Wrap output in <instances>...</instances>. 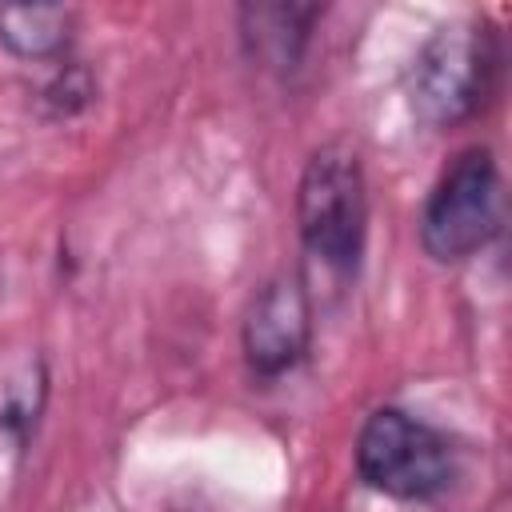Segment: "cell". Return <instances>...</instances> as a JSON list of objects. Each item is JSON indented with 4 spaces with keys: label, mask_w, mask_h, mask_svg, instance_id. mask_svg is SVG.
I'll use <instances>...</instances> for the list:
<instances>
[{
    "label": "cell",
    "mask_w": 512,
    "mask_h": 512,
    "mask_svg": "<svg viewBox=\"0 0 512 512\" xmlns=\"http://www.w3.org/2000/svg\"><path fill=\"white\" fill-rule=\"evenodd\" d=\"M356 472L392 500H432L456 480V448L432 424L400 408H376L356 436Z\"/></svg>",
    "instance_id": "obj_4"
},
{
    "label": "cell",
    "mask_w": 512,
    "mask_h": 512,
    "mask_svg": "<svg viewBox=\"0 0 512 512\" xmlns=\"http://www.w3.org/2000/svg\"><path fill=\"white\" fill-rule=\"evenodd\" d=\"M44 396H48V372L40 352L20 344L0 348V436L20 444L36 428Z\"/></svg>",
    "instance_id": "obj_8"
},
{
    "label": "cell",
    "mask_w": 512,
    "mask_h": 512,
    "mask_svg": "<svg viewBox=\"0 0 512 512\" xmlns=\"http://www.w3.org/2000/svg\"><path fill=\"white\" fill-rule=\"evenodd\" d=\"M92 76L80 68V64H64L60 72H56V80L44 88V100L52 104V112L56 116H72V112H80L88 100H92Z\"/></svg>",
    "instance_id": "obj_9"
},
{
    "label": "cell",
    "mask_w": 512,
    "mask_h": 512,
    "mask_svg": "<svg viewBox=\"0 0 512 512\" xmlns=\"http://www.w3.org/2000/svg\"><path fill=\"white\" fill-rule=\"evenodd\" d=\"M500 68L504 52L488 20H448L412 56L408 104L428 128H460L496 100Z\"/></svg>",
    "instance_id": "obj_1"
},
{
    "label": "cell",
    "mask_w": 512,
    "mask_h": 512,
    "mask_svg": "<svg viewBox=\"0 0 512 512\" xmlns=\"http://www.w3.org/2000/svg\"><path fill=\"white\" fill-rule=\"evenodd\" d=\"M504 228V180L492 148H464L420 212V244L436 264H460L488 248Z\"/></svg>",
    "instance_id": "obj_3"
},
{
    "label": "cell",
    "mask_w": 512,
    "mask_h": 512,
    "mask_svg": "<svg viewBox=\"0 0 512 512\" xmlns=\"http://www.w3.org/2000/svg\"><path fill=\"white\" fill-rule=\"evenodd\" d=\"M236 16H240V44L248 60L260 64L264 72L288 76L300 68L324 8L296 4V0H256V4H240Z\"/></svg>",
    "instance_id": "obj_6"
},
{
    "label": "cell",
    "mask_w": 512,
    "mask_h": 512,
    "mask_svg": "<svg viewBox=\"0 0 512 512\" xmlns=\"http://www.w3.org/2000/svg\"><path fill=\"white\" fill-rule=\"evenodd\" d=\"M296 228L300 244L336 280L356 276L368 236V184L360 152L344 140L320 144L296 188Z\"/></svg>",
    "instance_id": "obj_2"
},
{
    "label": "cell",
    "mask_w": 512,
    "mask_h": 512,
    "mask_svg": "<svg viewBox=\"0 0 512 512\" xmlns=\"http://www.w3.org/2000/svg\"><path fill=\"white\" fill-rule=\"evenodd\" d=\"M312 344V300L296 272L272 276L248 304L240 324V348L248 372L260 380H280L292 372Z\"/></svg>",
    "instance_id": "obj_5"
},
{
    "label": "cell",
    "mask_w": 512,
    "mask_h": 512,
    "mask_svg": "<svg viewBox=\"0 0 512 512\" xmlns=\"http://www.w3.org/2000/svg\"><path fill=\"white\" fill-rule=\"evenodd\" d=\"M76 12L68 4H0V44L20 60H56L68 52Z\"/></svg>",
    "instance_id": "obj_7"
}]
</instances>
